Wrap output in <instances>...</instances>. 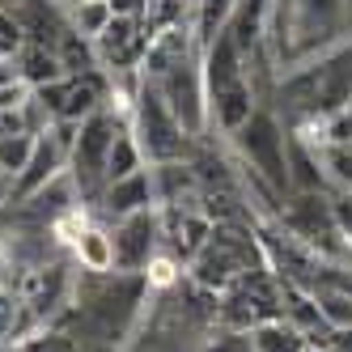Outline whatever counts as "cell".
<instances>
[{
    "instance_id": "6da1fadb",
    "label": "cell",
    "mask_w": 352,
    "mask_h": 352,
    "mask_svg": "<svg viewBox=\"0 0 352 352\" xmlns=\"http://www.w3.org/2000/svg\"><path fill=\"white\" fill-rule=\"evenodd\" d=\"M128 132L136 136V144H140V153H144L148 166H162V162H187L191 144H195V140L183 132V123L174 119V111L166 107L162 89L148 81V77H140V89H136V98H132Z\"/></svg>"
},
{
    "instance_id": "7a4b0ae2",
    "label": "cell",
    "mask_w": 352,
    "mask_h": 352,
    "mask_svg": "<svg viewBox=\"0 0 352 352\" xmlns=\"http://www.w3.org/2000/svg\"><path fill=\"white\" fill-rule=\"evenodd\" d=\"M123 128H128V115L115 111L111 102L102 111H94L89 119H81V132H77L72 153H68V174L77 183L85 208H94L98 195L107 191V157H111V144Z\"/></svg>"
},
{
    "instance_id": "3957f363",
    "label": "cell",
    "mask_w": 352,
    "mask_h": 352,
    "mask_svg": "<svg viewBox=\"0 0 352 352\" xmlns=\"http://www.w3.org/2000/svg\"><path fill=\"white\" fill-rule=\"evenodd\" d=\"M234 140V153L259 174V179L276 191V195H293V183H289V132L280 128V119H276L267 107H255L238 132H230Z\"/></svg>"
},
{
    "instance_id": "277c9868",
    "label": "cell",
    "mask_w": 352,
    "mask_h": 352,
    "mask_svg": "<svg viewBox=\"0 0 352 352\" xmlns=\"http://www.w3.org/2000/svg\"><path fill=\"white\" fill-rule=\"evenodd\" d=\"M280 225L322 259H331V263L352 259V246L344 242L336 212H331V191H293L289 204L280 208Z\"/></svg>"
},
{
    "instance_id": "5b68a950",
    "label": "cell",
    "mask_w": 352,
    "mask_h": 352,
    "mask_svg": "<svg viewBox=\"0 0 352 352\" xmlns=\"http://www.w3.org/2000/svg\"><path fill=\"white\" fill-rule=\"evenodd\" d=\"M166 98V107L174 111V119L183 123V132L191 140L204 136L208 128V85H204V52H195L187 60H179L174 68H166L153 81Z\"/></svg>"
},
{
    "instance_id": "8992f818",
    "label": "cell",
    "mask_w": 352,
    "mask_h": 352,
    "mask_svg": "<svg viewBox=\"0 0 352 352\" xmlns=\"http://www.w3.org/2000/svg\"><path fill=\"white\" fill-rule=\"evenodd\" d=\"M115 272H144L162 250V208H140L111 225Z\"/></svg>"
},
{
    "instance_id": "52a82bcc",
    "label": "cell",
    "mask_w": 352,
    "mask_h": 352,
    "mask_svg": "<svg viewBox=\"0 0 352 352\" xmlns=\"http://www.w3.org/2000/svg\"><path fill=\"white\" fill-rule=\"evenodd\" d=\"M140 208H157V195H153V179H148V166L144 170H136V174H128V179H119V183H111L102 195H98V204L89 208V217H98V221H119V217H132V212H140Z\"/></svg>"
},
{
    "instance_id": "ba28073f",
    "label": "cell",
    "mask_w": 352,
    "mask_h": 352,
    "mask_svg": "<svg viewBox=\"0 0 352 352\" xmlns=\"http://www.w3.org/2000/svg\"><path fill=\"white\" fill-rule=\"evenodd\" d=\"M64 170H68V148H64L52 132H38L30 157H26V166H21L17 179H13V199L34 195L38 187H47V183H52L56 174H64Z\"/></svg>"
},
{
    "instance_id": "9c48e42d",
    "label": "cell",
    "mask_w": 352,
    "mask_h": 352,
    "mask_svg": "<svg viewBox=\"0 0 352 352\" xmlns=\"http://www.w3.org/2000/svg\"><path fill=\"white\" fill-rule=\"evenodd\" d=\"M250 348L255 352H306L310 340H306V331H301L297 322L276 314V318H267L259 327H250Z\"/></svg>"
},
{
    "instance_id": "30bf717a",
    "label": "cell",
    "mask_w": 352,
    "mask_h": 352,
    "mask_svg": "<svg viewBox=\"0 0 352 352\" xmlns=\"http://www.w3.org/2000/svg\"><path fill=\"white\" fill-rule=\"evenodd\" d=\"M289 183H293V191H331L322 162H318V148L293 132H289Z\"/></svg>"
},
{
    "instance_id": "8fae6325",
    "label": "cell",
    "mask_w": 352,
    "mask_h": 352,
    "mask_svg": "<svg viewBox=\"0 0 352 352\" xmlns=\"http://www.w3.org/2000/svg\"><path fill=\"white\" fill-rule=\"evenodd\" d=\"M17 68H21V81H26L30 89L68 77L64 64H60V56H56V47H38V43H21L17 47Z\"/></svg>"
},
{
    "instance_id": "7c38bea8",
    "label": "cell",
    "mask_w": 352,
    "mask_h": 352,
    "mask_svg": "<svg viewBox=\"0 0 352 352\" xmlns=\"http://www.w3.org/2000/svg\"><path fill=\"white\" fill-rule=\"evenodd\" d=\"M56 56H60V64H64V72H68V77H85V72H98V68H102L94 38L77 34L72 26H68V34L56 43Z\"/></svg>"
},
{
    "instance_id": "4fadbf2b",
    "label": "cell",
    "mask_w": 352,
    "mask_h": 352,
    "mask_svg": "<svg viewBox=\"0 0 352 352\" xmlns=\"http://www.w3.org/2000/svg\"><path fill=\"white\" fill-rule=\"evenodd\" d=\"M314 306H318V318L340 331V327H352V285H322L314 289Z\"/></svg>"
},
{
    "instance_id": "5bb4252c",
    "label": "cell",
    "mask_w": 352,
    "mask_h": 352,
    "mask_svg": "<svg viewBox=\"0 0 352 352\" xmlns=\"http://www.w3.org/2000/svg\"><path fill=\"white\" fill-rule=\"evenodd\" d=\"M144 166H148V162H144V153H140L136 136L123 128V132L115 136V144H111V157H107V187L119 183V179H128V174H136V170H144Z\"/></svg>"
},
{
    "instance_id": "9a60e30c",
    "label": "cell",
    "mask_w": 352,
    "mask_h": 352,
    "mask_svg": "<svg viewBox=\"0 0 352 352\" xmlns=\"http://www.w3.org/2000/svg\"><path fill=\"white\" fill-rule=\"evenodd\" d=\"M64 13H68V26L77 30V34H85V38H98V34L107 30V21L115 17L111 13V0H72Z\"/></svg>"
},
{
    "instance_id": "2e32d148",
    "label": "cell",
    "mask_w": 352,
    "mask_h": 352,
    "mask_svg": "<svg viewBox=\"0 0 352 352\" xmlns=\"http://www.w3.org/2000/svg\"><path fill=\"white\" fill-rule=\"evenodd\" d=\"M331 191H352V144H314Z\"/></svg>"
},
{
    "instance_id": "e0dca14e",
    "label": "cell",
    "mask_w": 352,
    "mask_h": 352,
    "mask_svg": "<svg viewBox=\"0 0 352 352\" xmlns=\"http://www.w3.org/2000/svg\"><path fill=\"white\" fill-rule=\"evenodd\" d=\"M26 327H21V301H17V289L13 285H0V348H13Z\"/></svg>"
},
{
    "instance_id": "ac0fdd59",
    "label": "cell",
    "mask_w": 352,
    "mask_h": 352,
    "mask_svg": "<svg viewBox=\"0 0 352 352\" xmlns=\"http://www.w3.org/2000/svg\"><path fill=\"white\" fill-rule=\"evenodd\" d=\"M13 352H81V348L68 331H60V327H38L26 340H17Z\"/></svg>"
},
{
    "instance_id": "d6986e66",
    "label": "cell",
    "mask_w": 352,
    "mask_h": 352,
    "mask_svg": "<svg viewBox=\"0 0 352 352\" xmlns=\"http://www.w3.org/2000/svg\"><path fill=\"white\" fill-rule=\"evenodd\" d=\"M199 352H255V348H250V331H234V327L217 322Z\"/></svg>"
},
{
    "instance_id": "ffe728a7",
    "label": "cell",
    "mask_w": 352,
    "mask_h": 352,
    "mask_svg": "<svg viewBox=\"0 0 352 352\" xmlns=\"http://www.w3.org/2000/svg\"><path fill=\"white\" fill-rule=\"evenodd\" d=\"M331 212H336V225L344 242L352 246V191H331Z\"/></svg>"
},
{
    "instance_id": "44dd1931",
    "label": "cell",
    "mask_w": 352,
    "mask_h": 352,
    "mask_svg": "<svg viewBox=\"0 0 352 352\" xmlns=\"http://www.w3.org/2000/svg\"><path fill=\"white\" fill-rule=\"evenodd\" d=\"M111 13L115 17H144L148 13V0H111Z\"/></svg>"
},
{
    "instance_id": "7402d4cb",
    "label": "cell",
    "mask_w": 352,
    "mask_h": 352,
    "mask_svg": "<svg viewBox=\"0 0 352 352\" xmlns=\"http://www.w3.org/2000/svg\"><path fill=\"white\" fill-rule=\"evenodd\" d=\"M21 81V68H17V56H5L0 60V89H9Z\"/></svg>"
},
{
    "instance_id": "603a6c76",
    "label": "cell",
    "mask_w": 352,
    "mask_h": 352,
    "mask_svg": "<svg viewBox=\"0 0 352 352\" xmlns=\"http://www.w3.org/2000/svg\"><path fill=\"white\" fill-rule=\"evenodd\" d=\"M327 348H331V352H352V327H340V331H331Z\"/></svg>"
},
{
    "instance_id": "cb8c5ba5",
    "label": "cell",
    "mask_w": 352,
    "mask_h": 352,
    "mask_svg": "<svg viewBox=\"0 0 352 352\" xmlns=\"http://www.w3.org/2000/svg\"><path fill=\"white\" fill-rule=\"evenodd\" d=\"M9 204H13V170L0 166V208H9Z\"/></svg>"
},
{
    "instance_id": "d4e9b609",
    "label": "cell",
    "mask_w": 352,
    "mask_h": 352,
    "mask_svg": "<svg viewBox=\"0 0 352 352\" xmlns=\"http://www.w3.org/2000/svg\"><path fill=\"white\" fill-rule=\"evenodd\" d=\"M0 352H13V348H0Z\"/></svg>"
}]
</instances>
